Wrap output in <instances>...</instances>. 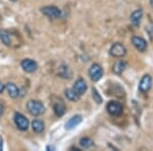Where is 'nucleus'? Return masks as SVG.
I'll return each mask as SVG.
<instances>
[{
    "label": "nucleus",
    "mask_w": 153,
    "mask_h": 151,
    "mask_svg": "<svg viewBox=\"0 0 153 151\" xmlns=\"http://www.w3.org/2000/svg\"><path fill=\"white\" fill-rule=\"evenodd\" d=\"M87 89H88L87 83H86L85 80H83V79H78L73 86V90L80 96L83 95V94L87 91Z\"/></svg>",
    "instance_id": "10"
},
{
    "label": "nucleus",
    "mask_w": 153,
    "mask_h": 151,
    "mask_svg": "<svg viewBox=\"0 0 153 151\" xmlns=\"http://www.w3.org/2000/svg\"><path fill=\"white\" fill-rule=\"evenodd\" d=\"M106 109H107L109 115H111L113 116H118L123 113L124 106L122 105V103L118 102V101H110L106 105Z\"/></svg>",
    "instance_id": "4"
},
{
    "label": "nucleus",
    "mask_w": 153,
    "mask_h": 151,
    "mask_svg": "<svg viewBox=\"0 0 153 151\" xmlns=\"http://www.w3.org/2000/svg\"><path fill=\"white\" fill-rule=\"evenodd\" d=\"M89 76L93 82L99 81L103 76V68L98 63H94L89 68Z\"/></svg>",
    "instance_id": "5"
},
{
    "label": "nucleus",
    "mask_w": 153,
    "mask_h": 151,
    "mask_svg": "<svg viewBox=\"0 0 153 151\" xmlns=\"http://www.w3.org/2000/svg\"><path fill=\"white\" fill-rule=\"evenodd\" d=\"M46 149H47V150H55V147H54V146H50V145H49V146H47V147H46Z\"/></svg>",
    "instance_id": "24"
},
{
    "label": "nucleus",
    "mask_w": 153,
    "mask_h": 151,
    "mask_svg": "<svg viewBox=\"0 0 153 151\" xmlns=\"http://www.w3.org/2000/svg\"><path fill=\"white\" fill-rule=\"evenodd\" d=\"M0 40L5 46H10L11 45V38L10 34L6 30H0Z\"/></svg>",
    "instance_id": "14"
},
{
    "label": "nucleus",
    "mask_w": 153,
    "mask_h": 151,
    "mask_svg": "<svg viewBox=\"0 0 153 151\" xmlns=\"http://www.w3.org/2000/svg\"><path fill=\"white\" fill-rule=\"evenodd\" d=\"M143 16V10L142 9H137L131 14V23L133 26L138 27L141 23V19Z\"/></svg>",
    "instance_id": "12"
},
{
    "label": "nucleus",
    "mask_w": 153,
    "mask_h": 151,
    "mask_svg": "<svg viewBox=\"0 0 153 151\" xmlns=\"http://www.w3.org/2000/svg\"><path fill=\"white\" fill-rule=\"evenodd\" d=\"M132 43L136 47V49L139 50L140 52H144L147 49V41L144 38H142V37L134 36L132 38Z\"/></svg>",
    "instance_id": "9"
},
{
    "label": "nucleus",
    "mask_w": 153,
    "mask_h": 151,
    "mask_svg": "<svg viewBox=\"0 0 153 151\" xmlns=\"http://www.w3.org/2000/svg\"><path fill=\"white\" fill-rule=\"evenodd\" d=\"M92 96H93L94 101H96V103H98V104L102 103V97H101L100 94L98 93V91L96 90V89H93L92 90Z\"/></svg>",
    "instance_id": "21"
},
{
    "label": "nucleus",
    "mask_w": 153,
    "mask_h": 151,
    "mask_svg": "<svg viewBox=\"0 0 153 151\" xmlns=\"http://www.w3.org/2000/svg\"><path fill=\"white\" fill-rule=\"evenodd\" d=\"M13 121H14V123L16 125V127H18L21 131H27L29 129L28 118H27L24 115H22V113L16 112V115H14Z\"/></svg>",
    "instance_id": "6"
},
{
    "label": "nucleus",
    "mask_w": 153,
    "mask_h": 151,
    "mask_svg": "<svg viewBox=\"0 0 153 151\" xmlns=\"http://www.w3.org/2000/svg\"><path fill=\"white\" fill-rule=\"evenodd\" d=\"M81 123H82V116L79 115H74V116H71L68 122H66L65 129L66 130H73V129H75L76 126L80 125Z\"/></svg>",
    "instance_id": "11"
},
{
    "label": "nucleus",
    "mask_w": 153,
    "mask_h": 151,
    "mask_svg": "<svg viewBox=\"0 0 153 151\" xmlns=\"http://www.w3.org/2000/svg\"><path fill=\"white\" fill-rule=\"evenodd\" d=\"M27 109L33 116H39L45 112V106L38 100H30L27 103Z\"/></svg>",
    "instance_id": "1"
},
{
    "label": "nucleus",
    "mask_w": 153,
    "mask_h": 151,
    "mask_svg": "<svg viewBox=\"0 0 153 151\" xmlns=\"http://www.w3.org/2000/svg\"><path fill=\"white\" fill-rule=\"evenodd\" d=\"M2 115H3V106L0 104V116H1Z\"/></svg>",
    "instance_id": "25"
},
{
    "label": "nucleus",
    "mask_w": 153,
    "mask_h": 151,
    "mask_svg": "<svg viewBox=\"0 0 153 151\" xmlns=\"http://www.w3.org/2000/svg\"><path fill=\"white\" fill-rule=\"evenodd\" d=\"M109 54L112 57H115V58L124 57L126 54H127V49H126V47L123 45L122 43H114L110 47Z\"/></svg>",
    "instance_id": "3"
},
{
    "label": "nucleus",
    "mask_w": 153,
    "mask_h": 151,
    "mask_svg": "<svg viewBox=\"0 0 153 151\" xmlns=\"http://www.w3.org/2000/svg\"><path fill=\"white\" fill-rule=\"evenodd\" d=\"M22 68H23V70L25 71H27V73H34V71H37V68H38V64L35 60H33V59H30V58H27V59H24L23 61H22L21 63Z\"/></svg>",
    "instance_id": "8"
},
{
    "label": "nucleus",
    "mask_w": 153,
    "mask_h": 151,
    "mask_svg": "<svg viewBox=\"0 0 153 151\" xmlns=\"http://www.w3.org/2000/svg\"><path fill=\"white\" fill-rule=\"evenodd\" d=\"M3 149V139H2V137L0 136V151Z\"/></svg>",
    "instance_id": "23"
},
{
    "label": "nucleus",
    "mask_w": 153,
    "mask_h": 151,
    "mask_svg": "<svg viewBox=\"0 0 153 151\" xmlns=\"http://www.w3.org/2000/svg\"><path fill=\"white\" fill-rule=\"evenodd\" d=\"M4 89H5V85H4V84H2L1 82H0V94L3 92Z\"/></svg>",
    "instance_id": "22"
},
{
    "label": "nucleus",
    "mask_w": 153,
    "mask_h": 151,
    "mask_svg": "<svg viewBox=\"0 0 153 151\" xmlns=\"http://www.w3.org/2000/svg\"><path fill=\"white\" fill-rule=\"evenodd\" d=\"M5 89L7 90V93L11 98H16L19 95V90L16 87V85H14L13 83H7L5 85Z\"/></svg>",
    "instance_id": "13"
},
{
    "label": "nucleus",
    "mask_w": 153,
    "mask_h": 151,
    "mask_svg": "<svg viewBox=\"0 0 153 151\" xmlns=\"http://www.w3.org/2000/svg\"><path fill=\"white\" fill-rule=\"evenodd\" d=\"M41 11L44 16H46L47 18L51 19H56L61 18L62 16V12L60 9L56 6H44L41 8Z\"/></svg>",
    "instance_id": "2"
},
{
    "label": "nucleus",
    "mask_w": 153,
    "mask_h": 151,
    "mask_svg": "<svg viewBox=\"0 0 153 151\" xmlns=\"http://www.w3.org/2000/svg\"><path fill=\"white\" fill-rule=\"evenodd\" d=\"M152 83H153L152 77L150 75H145L139 83V90L141 91L142 93H147L148 91L151 89Z\"/></svg>",
    "instance_id": "7"
},
{
    "label": "nucleus",
    "mask_w": 153,
    "mask_h": 151,
    "mask_svg": "<svg viewBox=\"0 0 153 151\" xmlns=\"http://www.w3.org/2000/svg\"><path fill=\"white\" fill-rule=\"evenodd\" d=\"M79 143H80L81 147L84 148V149H89V148L94 146V142H93L90 138H82Z\"/></svg>",
    "instance_id": "20"
},
{
    "label": "nucleus",
    "mask_w": 153,
    "mask_h": 151,
    "mask_svg": "<svg viewBox=\"0 0 153 151\" xmlns=\"http://www.w3.org/2000/svg\"><path fill=\"white\" fill-rule=\"evenodd\" d=\"M59 76L63 79H71V71H70L68 66L61 65L60 68H59Z\"/></svg>",
    "instance_id": "19"
},
{
    "label": "nucleus",
    "mask_w": 153,
    "mask_h": 151,
    "mask_svg": "<svg viewBox=\"0 0 153 151\" xmlns=\"http://www.w3.org/2000/svg\"><path fill=\"white\" fill-rule=\"evenodd\" d=\"M150 4H151V6L153 7V0H150Z\"/></svg>",
    "instance_id": "26"
},
{
    "label": "nucleus",
    "mask_w": 153,
    "mask_h": 151,
    "mask_svg": "<svg viewBox=\"0 0 153 151\" xmlns=\"http://www.w3.org/2000/svg\"><path fill=\"white\" fill-rule=\"evenodd\" d=\"M10 1H16V0H10Z\"/></svg>",
    "instance_id": "27"
},
{
    "label": "nucleus",
    "mask_w": 153,
    "mask_h": 151,
    "mask_svg": "<svg viewBox=\"0 0 153 151\" xmlns=\"http://www.w3.org/2000/svg\"><path fill=\"white\" fill-rule=\"evenodd\" d=\"M65 97L68 98V100L73 101V102H76V101H79L81 98V96L78 95L73 89H66L65 91Z\"/></svg>",
    "instance_id": "15"
},
{
    "label": "nucleus",
    "mask_w": 153,
    "mask_h": 151,
    "mask_svg": "<svg viewBox=\"0 0 153 151\" xmlns=\"http://www.w3.org/2000/svg\"><path fill=\"white\" fill-rule=\"evenodd\" d=\"M126 68H127V63L125 62V61H117V62L114 63V65H113V71H114V74H117V75H120V74L123 73Z\"/></svg>",
    "instance_id": "18"
},
{
    "label": "nucleus",
    "mask_w": 153,
    "mask_h": 151,
    "mask_svg": "<svg viewBox=\"0 0 153 151\" xmlns=\"http://www.w3.org/2000/svg\"><path fill=\"white\" fill-rule=\"evenodd\" d=\"M32 128H33L34 132H36V133H42L44 130H45L44 123L40 120L33 121V122H32Z\"/></svg>",
    "instance_id": "17"
},
{
    "label": "nucleus",
    "mask_w": 153,
    "mask_h": 151,
    "mask_svg": "<svg viewBox=\"0 0 153 151\" xmlns=\"http://www.w3.org/2000/svg\"><path fill=\"white\" fill-rule=\"evenodd\" d=\"M53 110L54 113L57 116H62L65 113V105L61 101H59V102L53 105Z\"/></svg>",
    "instance_id": "16"
}]
</instances>
